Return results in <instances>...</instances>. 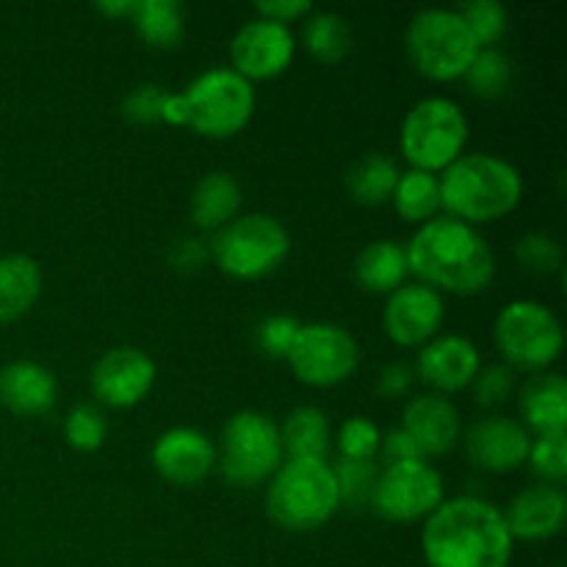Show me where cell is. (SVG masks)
I'll return each mask as SVG.
<instances>
[{"instance_id": "cell-25", "label": "cell", "mask_w": 567, "mask_h": 567, "mask_svg": "<svg viewBox=\"0 0 567 567\" xmlns=\"http://www.w3.org/2000/svg\"><path fill=\"white\" fill-rule=\"evenodd\" d=\"M42 293V269L31 255L11 252L0 258V321H14L37 305Z\"/></svg>"}, {"instance_id": "cell-31", "label": "cell", "mask_w": 567, "mask_h": 567, "mask_svg": "<svg viewBox=\"0 0 567 567\" xmlns=\"http://www.w3.org/2000/svg\"><path fill=\"white\" fill-rule=\"evenodd\" d=\"M463 78L471 92L480 94V97H502L513 86V59L498 48H480V53L474 55V61H471Z\"/></svg>"}, {"instance_id": "cell-38", "label": "cell", "mask_w": 567, "mask_h": 567, "mask_svg": "<svg viewBox=\"0 0 567 567\" xmlns=\"http://www.w3.org/2000/svg\"><path fill=\"white\" fill-rule=\"evenodd\" d=\"M299 319L288 313H275L266 316L258 327H255V343H258L260 352L266 358H288L293 341H297L299 332Z\"/></svg>"}, {"instance_id": "cell-8", "label": "cell", "mask_w": 567, "mask_h": 567, "mask_svg": "<svg viewBox=\"0 0 567 567\" xmlns=\"http://www.w3.org/2000/svg\"><path fill=\"white\" fill-rule=\"evenodd\" d=\"M210 258L236 280H260L286 264L291 236L271 214H244L210 238Z\"/></svg>"}, {"instance_id": "cell-10", "label": "cell", "mask_w": 567, "mask_h": 567, "mask_svg": "<svg viewBox=\"0 0 567 567\" xmlns=\"http://www.w3.org/2000/svg\"><path fill=\"white\" fill-rule=\"evenodd\" d=\"M468 142V116L452 97L432 94L408 111L399 147L413 169L443 172L463 155Z\"/></svg>"}, {"instance_id": "cell-36", "label": "cell", "mask_w": 567, "mask_h": 567, "mask_svg": "<svg viewBox=\"0 0 567 567\" xmlns=\"http://www.w3.org/2000/svg\"><path fill=\"white\" fill-rule=\"evenodd\" d=\"M338 454L343 460H377L382 443L380 426L365 415H352L338 430Z\"/></svg>"}, {"instance_id": "cell-28", "label": "cell", "mask_w": 567, "mask_h": 567, "mask_svg": "<svg viewBox=\"0 0 567 567\" xmlns=\"http://www.w3.org/2000/svg\"><path fill=\"white\" fill-rule=\"evenodd\" d=\"M399 175H402V169L391 155L369 153L349 166L343 181H347V192L352 194L354 203L374 208V205L388 203L393 197Z\"/></svg>"}, {"instance_id": "cell-22", "label": "cell", "mask_w": 567, "mask_h": 567, "mask_svg": "<svg viewBox=\"0 0 567 567\" xmlns=\"http://www.w3.org/2000/svg\"><path fill=\"white\" fill-rule=\"evenodd\" d=\"M520 424L529 435L567 432V382L557 371H540L520 391Z\"/></svg>"}, {"instance_id": "cell-16", "label": "cell", "mask_w": 567, "mask_h": 567, "mask_svg": "<svg viewBox=\"0 0 567 567\" xmlns=\"http://www.w3.org/2000/svg\"><path fill=\"white\" fill-rule=\"evenodd\" d=\"M532 435L509 415H485L465 432V454L474 465L491 474L518 471L529 457Z\"/></svg>"}, {"instance_id": "cell-29", "label": "cell", "mask_w": 567, "mask_h": 567, "mask_svg": "<svg viewBox=\"0 0 567 567\" xmlns=\"http://www.w3.org/2000/svg\"><path fill=\"white\" fill-rule=\"evenodd\" d=\"M302 44L321 64H341L352 53V25L336 11H310L302 25Z\"/></svg>"}, {"instance_id": "cell-43", "label": "cell", "mask_w": 567, "mask_h": 567, "mask_svg": "<svg viewBox=\"0 0 567 567\" xmlns=\"http://www.w3.org/2000/svg\"><path fill=\"white\" fill-rule=\"evenodd\" d=\"M415 371L410 369L408 363H388L382 365L380 377H377V391L382 393L385 399H396V396H408L410 385H413Z\"/></svg>"}, {"instance_id": "cell-20", "label": "cell", "mask_w": 567, "mask_h": 567, "mask_svg": "<svg viewBox=\"0 0 567 567\" xmlns=\"http://www.w3.org/2000/svg\"><path fill=\"white\" fill-rule=\"evenodd\" d=\"M504 520L513 540L540 543L563 532L567 520V496L559 485H532L520 491L504 509Z\"/></svg>"}, {"instance_id": "cell-27", "label": "cell", "mask_w": 567, "mask_h": 567, "mask_svg": "<svg viewBox=\"0 0 567 567\" xmlns=\"http://www.w3.org/2000/svg\"><path fill=\"white\" fill-rule=\"evenodd\" d=\"M280 441L286 457L327 460L330 452V419L319 408H297L280 426Z\"/></svg>"}, {"instance_id": "cell-11", "label": "cell", "mask_w": 567, "mask_h": 567, "mask_svg": "<svg viewBox=\"0 0 567 567\" xmlns=\"http://www.w3.org/2000/svg\"><path fill=\"white\" fill-rule=\"evenodd\" d=\"M286 360L305 385L332 388L358 371L360 347L347 327L332 321H308L299 327Z\"/></svg>"}, {"instance_id": "cell-12", "label": "cell", "mask_w": 567, "mask_h": 567, "mask_svg": "<svg viewBox=\"0 0 567 567\" xmlns=\"http://www.w3.org/2000/svg\"><path fill=\"white\" fill-rule=\"evenodd\" d=\"M446 498L443 476L426 460H408L380 468L369 507L391 524L426 520Z\"/></svg>"}, {"instance_id": "cell-32", "label": "cell", "mask_w": 567, "mask_h": 567, "mask_svg": "<svg viewBox=\"0 0 567 567\" xmlns=\"http://www.w3.org/2000/svg\"><path fill=\"white\" fill-rule=\"evenodd\" d=\"M332 474H336L338 493H341V507L360 509L369 507L371 491L377 485V476H380V465L377 460H343L338 457V463H332Z\"/></svg>"}, {"instance_id": "cell-21", "label": "cell", "mask_w": 567, "mask_h": 567, "mask_svg": "<svg viewBox=\"0 0 567 567\" xmlns=\"http://www.w3.org/2000/svg\"><path fill=\"white\" fill-rule=\"evenodd\" d=\"M59 399V380L37 360H11L0 369V404L14 415H44Z\"/></svg>"}, {"instance_id": "cell-4", "label": "cell", "mask_w": 567, "mask_h": 567, "mask_svg": "<svg viewBox=\"0 0 567 567\" xmlns=\"http://www.w3.org/2000/svg\"><path fill=\"white\" fill-rule=\"evenodd\" d=\"M341 509L332 463L286 457L266 485V513L288 532H313Z\"/></svg>"}, {"instance_id": "cell-37", "label": "cell", "mask_w": 567, "mask_h": 567, "mask_svg": "<svg viewBox=\"0 0 567 567\" xmlns=\"http://www.w3.org/2000/svg\"><path fill=\"white\" fill-rule=\"evenodd\" d=\"M515 258L526 266L529 271H537V275H551V271L563 269V244L557 241L548 233H526L515 241Z\"/></svg>"}, {"instance_id": "cell-30", "label": "cell", "mask_w": 567, "mask_h": 567, "mask_svg": "<svg viewBox=\"0 0 567 567\" xmlns=\"http://www.w3.org/2000/svg\"><path fill=\"white\" fill-rule=\"evenodd\" d=\"M391 203L404 221L424 225V221L435 219L437 210H441V183H437V175L410 166L408 172L399 175Z\"/></svg>"}, {"instance_id": "cell-13", "label": "cell", "mask_w": 567, "mask_h": 567, "mask_svg": "<svg viewBox=\"0 0 567 567\" xmlns=\"http://www.w3.org/2000/svg\"><path fill=\"white\" fill-rule=\"evenodd\" d=\"M297 55V39L291 25L252 17L236 31L230 42V66L252 81H269L286 72Z\"/></svg>"}, {"instance_id": "cell-15", "label": "cell", "mask_w": 567, "mask_h": 567, "mask_svg": "<svg viewBox=\"0 0 567 567\" xmlns=\"http://www.w3.org/2000/svg\"><path fill=\"white\" fill-rule=\"evenodd\" d=\"M446 319V302L435 288L424 282H404L396 291L388 293L382 310L385 336L399 347H424L432 338L441 336Z\"/></svg>"}, {"instance_id": "cell-26", "label": "cell", "mask_w": 567, "mask_h": 567, "mask_svg": "<svg viewBox=\"0 0 567 567\" xmlns=\"http://www.w3.org/2000/svg\"><path fill=\"white\" fill-rule=\"evenodd\" d=\"M127 20L136 28L138 39L153 48H177L186 37V14L177 0H133Z\"/></svg>"}, {"instance_id": "cell-9", "label": "cell", "mask_w": 567, "mask_h": 567, "mask_svg": "<svg viewBox=\"0 0 567 567\" xmlns=\"http://www.w3.org/2000/svg\"><path fill=\"white\" fill-rule=\"evenodd\" d=\"M286 460L280 426L260 410H241L221 426L216 465L221 476L236 487H255L271 480Z\"/></svg>"}, {"instance_id": "cell-1", "label": "cell", "mask_w": 567, "mask_h": 567, "mask_svg": "<svg viewBox=\"0 0 567 567\" xmlns=\"http://www.w3.org/2000/svg\"><path fill=\"white\" fill-rule=\"evenodd\" d=\"M513 548L504 513L480 496L443 498L421 532L430 567H509Z\"/></svg>"}, {"instance_id": "cell-35", "label": "cell", "mask_w": 567, "mask_h": 567, "mask_svg": "<svg viewBox=\"0 0 567 567\" xmlns=\"http://www.w3.org/2000/svg\"><path fill=\"white\" fill-rule=\"evenodd\" d=\"M526 463L532 465L535 476H540V482L563 487V482L567 480V432L532 437Z\"/></svg>"}, {"instance_id": "cell-34", "label": "cell", "mask_w": 567, "mask_h": 567, "mask_svg": "<svg viewBox=\"0 0 567 567\" xmlns=\"http://www.w3.org/2000/svg\"><path fill=\"white\" fill-rule=\"evenodd\" d=\"M109 435V421L97 404H75L64 419V437L75 452H97Z\"/></svg>"}, {"instance_id": "cell-19", "label": "cell", "mask_w": 567, "mask_h": 567, "mask_svg": "<svg viewBox=\"0 0 567 567\" xmlns=\"http://www.w3.org/2000/svg\"><path fill=\"white\" fill-rule=\"evenodd\" d=\"M402 430L413 437L424 460L443 457L457 446L463 435V419L452 399L441 393H421L404 404Z\"/></svg>"}, {"instance_id": "cell-39", "label": "cell", "mask_w": 567, "mask_h": 567, "mask_svg": "<svg viewBox=\"0 0 567 567\" xmlns=\"http://www.w3.org/2000/svg\"><path fill=\"white\" fill-rule=\"evenodd\" d=\"M471 391H474L476 404H482V408H498V404H504L513 396L515 371L507 363L482 365L480 374L471 382Z\"/></svg>"}, {"instance_id": "cell-45", "label": "cell", "mask_w": 567, "mask_h": 567, "mask_svg": "<svg viewBox=\"0 0 567 567\" xmlns=\"http://www.w3.org/2000/svg\"><path fill=\"white\" fill-rule=\"evenodd\" d=\"M94 9L105 17H131L133 0H100L94 3Z\"/></svg>"}, {"instance_id": "cell-24", "label": "cell", "mask_w": 567, "mask_h": 567, "mask_svg": "<svg viewBox=\"0 0 567 567\" xmlns=\"http://www.w3.org/2000/svg\"><path fill=\"white\" fill-rule=\"evenodd\" d=\"M408 252L399 241L380 238L365 244L354 258V280L360 288L371 293H393L399 286L408 282Z\"/></svg>"}, {"instance_id": "cell-14", "label": "cell", "mask_w": 567, "mask_h": 567, "mask_svg": "<svg viewBox=\"0 0 567 567\" xmlns=\"http://www.w3.org/2000/svg\"><path fill=\"white\" fill-rule=\"evenodd\" d=\"M155 363L144 349L114 347L92 369V393L100 404L116 410L136 408L155 385Z\"/></svg>"}, {"instance_id": "cell-33", "label": "cell", "mask_w": 567, "mask_h": 567, "mask_svg": "<svg viewBox=\"0 0 567 567\" xmlns=\"http://www.w3.org/2000/svg\"><path fill=\"white\" fill-rule=\"evenodd\" d=\"M457 11L480 42V48H496L498 39L507 33V6L498 3V0H465Z\"/></svg>"}, {"instance_id": "cell-3", "label": "cell", "mask_w": 567, "mask_h": 567, "mask_svg": "<svg viewBox=\"0 0 567 567\" xmlns=\"http://www.w3.org/2000/svg\"><path fill=\"white\" fill-rule=\"evenodd\" d=\"M441 208L468 225H487L513 214L524 199V175L493 153H463L437 175Z\"/></svg>"}, {"instance_id": "cell-41", "label": "cell", "mask_w": 567, "mask_h": 567, "mask_svg": "<svg viewBox=\"0 0 567 567\" xmlns=\"http://www.w3.org/2000/svg\"><path fill=\"white\" fill-rule=\"evenodd\" d=\"M377 457H382L385 460V465H391V463H408V460H424V454L419 452L413 437H410L402 426H396V430H391L388 435H382L380 454H377Z\"/></svg>"}, {"instance_id": "cell-42", "label": "cell", "mask_w": 567, "mask_h": 567, "mask_svg": "<svg viewBox=\"0 0 567 567\" xmlns=\"http://www.w3.org/2000/svg\"><path fill=\"white\" fill-rule=\"evenodd\" d=\"M255 11L266 20L291 25L293 20H305L313 11V3L310 0H260V3H255Z\"/></svg>"}, {"instance_id": "cell-17", "label": "cell", "mask_w": 567, "mask_h": 567, "mask_svg": "<svg viewBox=\"0 0 567 567\" xmlns=\"http://www.w3.org/2000/svg\"><path fill=\"white\" fill-rule=\"evenodd\" d=\"M482 369V354L471 338L460 332H446L435 336L430 343H424L415 358V377L435 388V393H457L463 388H471L474 377Z\"/></svg>"}, {"instance_id": "cell-23", "label": "cell", "mask_w": 567, "mask_h": 567, "mask_svg": "<svg viewBox=\"0 0 567 567\" xmlns=\"http://www.w3.org/2000/svg\"><path fill=\"white\" fill-rule=\"evenodd\" d=\"M241 208V186L236 175L225 169H214L199 177L192 192V221L199 230H221L233 221Z\"/></svg>"}, {"instance_id": "cell-18", "label": "cell", "mask_w": 567, "mask_h": 567, "mask_svg": "<svg viewBox=\"0 0 567 567\" xmlns=\"http://www.w3.org/2000/svg\"><path fill=\"white\" fill-rule=\"evenodd\" d=\"M150 460L172 485H197L214 471L216 446L205 432L194 426H172L153 443Z\"/></svg>"}, {"instance_id": "cell-44", "label": "cell", "mask_w": 567, "mask_h": 567, "mask_svg": "<svg viewBox=\"0 0 567 567\" xmlns=\"http://www.w3.org/2000/svg\"><path fill=\"white\" fill-rule=\"evenodd\" d=\"M210 249L205 247V241H199V238H181V241L172 247V264L177 266V269H199V266L208 260Z\"/></svg>"}, {"instance_id": "cell-40", "label": "cell", "mask_w": 567, "mask_h": 567, "mask_svg": "<svg viewBox=\"0 0 567 567\" xmlns=\"http://www.w3.org/2000/svg\"><path fill=\"white\" fill-rule=\"evenodd\" d=\"M169 97L164 86L158 83H142V86L131 89L122 100V116L136 125H155L164 122V103Z\"/></svg>"}, {"instance_id": "cell-7", "label": "cell", "mask_w": 567, "mask_h": 567, "mask_svg": "<svg viewBox=\"0 0 567 567\" xmlns=\"http://www.w3.org/2000/svg\"><path fill=\"white\" fill-rule=\"evenodd\" d=\"M493 341L509 369L540 374L559 360L565 330L559 316L537 299H513L493 321Z\"/></svg>"}, {"instance_id": "cell-2", "label": "cell", "mask_w": 567, "mask_h": 567, "mask_svg": "<svg viewBox=\"0 0 567 567\" xmlns=\"http://www.w3.org/2000/svg\"><path fill=\"white\" fill-rule=\"evenodd\" d=\"M404 252L408 269L437 293L474 297L496 277V255L487 238L474 225L454 216H435L419 225Z\"/></svg>"}, {"instance_id": "cell-6", "label": "cell", "mask_w": 567, "mask_h": 567, "mask_svg": "<svg viewBox=\"0 0 567 567\" xmlns=\"http://www.w3.org/2000/svg\"><path fill=\"white\" fill-rule=\"evenodd\" d=\"M404 48L415 70L432 81H457L480 53V42L460 11L449 6L415 11L404 31Z\"/></svg>"}, {"instance_id": "cell-5", "label": "cell", "mask_w": 567, "mask_h": 567, "mask_svg": "<svg viewBox=\"0 0 567 567\" xmlns=\"http://www.w3.org/2000/svg\"><path fill=\"white\" fill-rule=\"evenodd\" d=\"M183 109V127L199 136L227 138L241 133L255 114L258 94L233 66H210L199 72L183 92H177Z\"/></svg>"}]
</instances>
